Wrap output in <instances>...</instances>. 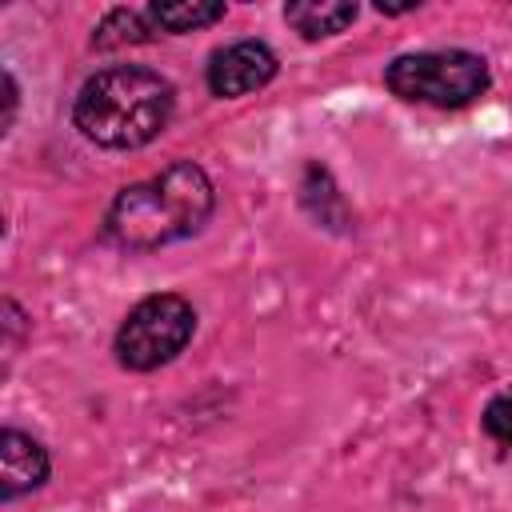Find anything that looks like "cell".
<instances>
[{
  "instance_id": "cell-1",
  "label": "cell",
  "mask_w": 512,
  "mask_h": 512,
  "mask_svg": "<svg viewBox=\"0 0 512 512\" xmlns=\"http://www.w3.org/2000/svg\"><path fill=\"white\" fill-rule=\"evenodd\" d=\"M212 208H216V192H212L208 172L192 160H176L160 176L128 184L112 200L104 232L120 248L148 252V248L200 232Z\"/></svg>"
},
{
  "instance_id": "cell-8",
  "label": "cell",
  "mask_w": 512,
  "mask_h": 512,
  "mask_svg": "<svg viewBox=\"0 0 512 512\" xmlns=\"http://www.w3.org/2000/svg\"><path fill=\"white\" fill-rule=\"evenodd\" d=\"M148 40H156V24H152V16H144L136 8L108 12L92 36L96 48H124V44H148Z\"/></svg>"
},
{
  "instance_id": "cell-4",
  "label": "cell",
  "mask_w": 512,
  "mask_h": 512,
  "mask_svg": "<svg viewBox=\"0 0 512 512\" xmlns=\"http://www.w3.org/2000/svg\"><path fill=\"white\" fill-rule=\"evenodd\" d=\"M192 328H196V312L184 296L176 292L148 296L124 316L116 332V360L132 372L160 368L192 340Z\"/></svg>"
},
{
  "instance_id": "cell-9",
  "label": "cell",
  "mask_w": 512,
  "mask_h": 512,
  "mask_svg": "<svg viewBox=\"0 0 512 512\" xmlns=\"http://www.w3.org/2000/svg\"><path fill=\"white\" fill-rule=\"evenodd\" d=\"M152 24L164 32H196L204 24H216L224 16V4L216 0H180V4H152Z\"/></svg>"
},
{
  "instance_id": "cell-5",
  "label": "cell",
  "mask_w": 512,
  "mask_h": 512,
  "mask_svg": "<svg viewBox=\"0 0 512 512\" xmlns=\"http://www.w3.org/2000/svg\"><path fill=\"white\" fill-rule=\"evenodd\" d=\"M276 76V52L260 40H240V44H228L224 52L212 56L208 64V88L224 100L232 96H248L256 88H264L268 80Z\"/></svg>"
},
{
  "instance_id": "cell-7",
  "label": "cell",
  "mask_w": 512,
  "mask_h": 512,
  "mask_svg": "<svg viewBox=\"0 0 512 512\" xmlns=\"http://www.w3.org/2000/svg\"><path fill=\"white\" fill-rule=\"evenodd\" d=\"M284 20L316 40V36H332V32H344L352 20H356V4H340V0H300V4H288L284 8Z\"/></svg>"
},
{
  "instance_id": "cell-10",
  "label": "cell",
  "mask_w": 512,
  "mask_h": 512,
  "mask_svg": "<svg viewBox=\"0 0 512 512\" xmlns=\"http://www.w3.org/2000/svg\"><path fill=\"white\" fill-rule=\"evenodd\" d=\"M484 432L500 444V448H512V396H500L484 408Z\"/></svg>"
},
{
  "instance_id": "cell-6",
  "label": "cell",
  "mask_w": 512,
  "mask_h": 512,
  "mask_svg": "<svg viewBox=\"0 0 512 512\" xmlns=\"http://www.w3.org/2000/svg\"><path fill=\"white\" fill-rule=\"evenodd\" d=\"M0 476H4V484H0L4 500H16V496H24V492L44 484L48 452L32 436H24L16 428H4L0 432Z\"/></svg>"
},
{
  "instance_id": "cell-3",
  "label": "cell",
  "mask_w": 512,
  "mask_h": 512,
  "mask_svg": "<svg viewBox=\"0 0 512 512\" xmlns=\"http://www.w3.org/2000/svg\"><path fill=\"white\" fill-rule=\"evenodd\" d=\"M400 100L432 108H464L488 88V64L476 52H408L384 72Z\"/></svg>"
},
{
  "instance_id": "cell-2",
  "label": "cell",
  "mask_w": 512,
  "mask_h": 512,
  "mask_svg": "<svg viewBox=\"0 0 512 512\" xmlns=\"http://www.w3.org/2000/svg\"><path fill=\"white\" fill-rule=\"evenodd\" d=\"M172 116V84L140 64L104 68L84 80L72 120L100 148H140L168 128Z\"/></svg>"
}]
</instances>
